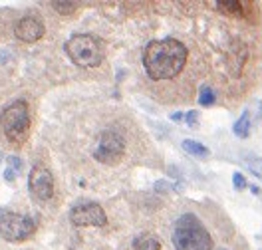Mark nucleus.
Returning <instances> with one entry per match:
<instances>
[{
	"instance_id": "2",
	"label": "nucleus",
	"mask_w": 262,
	"mask_h": 250,
	"mask_svg": "<svg viewBox=\"0 0 262 250\" xmlns=\"http://www.w3.org/2000/svg\"><path fill=\"white\" fill-rule=\"evenodd\" d=\"M175 250H210L212 238L205 224L191 212L179 216L173 228Z\"/></svg>"
},
{
	"instance_id": "8",
	"label": "nucleus",
	"mask_w": 262,
	"mask_h": 250,
	"mask_svg": "<svg viewBox=\"0 0 262 250\" xmlns=\"http://www.w3.org/2000/svg\"><path fill=\"white\" fill-rule=\"evenodd\" d=\"M28 189H30V195L36 200H48L52 199L54 195V177L52 173L42 167V165H36L32 167L30 175H28Z\"/></svg>"
},
{
	"instance_id": "19",
	"label": "nucleus",
	"mask_w": 262,
	"mask_h": 250,
	"mask_svg": "<svg viewBox=\"0 0 262 250\" xmlns=\"http://www.w3.org/2000/svg\"><path fill=\"white\" fill-rule=\"evenodd\" d=\"M183 115H185V113H173L171 117H173V121H177V123H179V121H183Z\"/></svg>"
},
{
	"instance_id": "6",
	"label": "nucleus",
	"mask_w": 262,
	"mask_h": 250,
	"mask_svg": "<svg viewBox=\"0 0 262 250\" xmlns=\"http://www.w3.org/2000/svg\"><path fill=\"white\" fill-rule=\"evenodd\" d=\"M123 149H125V143H123L121 135H117L115 131H105L100 137L94 157L104 165H115L123 157Z\"/></svg>"
},
{
	"instance_id": "10",
	"label": "nucleus",
	"mask_w": 262,
	"mask_h": 250,
	"mask_svg": "<svg viewBox=\"0 0 262 250\" xmlns=\"http://www.w3.org/2000/svg\"><path fill=\"white\" fill-rule=\"evenodd\" d=\"M232 131H234V135L240 137V139L248 137V133H250V113H248V111H242V115H240V117L236 119V123L232 125Z\"/></svg>"
},
{
	"instance_id": "5",
	"label": "nucleus",
	"mask_w": 262,
	"mask_h": 250,
	"mask_svg": "<svg viewBox=\"0 0 262 250\" xmlns=\"http://www.w3.org/2000/svg\"><path fill=\"white\" fill-rule=\"evenodd\" d=\"M36 230V222L28 214L0 210V238L8 242H22Z\"/></svg>"
},
{
	"instance_id": "11",
	"label": "nucleus",
	"mask_w": 262,
	"mask_h": 250,
	"mask_svg": "<svg viewBox=\"0 0 262 250\" xmlns=\"http://www.w3.org/2000/svg\"><path fill=\"white\" fill-rule=\"evenodd\" d=\"M133 248L135 250H161L159 240L153 234H139L133 240Z\"/></svg>"
},
{
	"instance_id": "17",
	"label": "nucleus",
	"mask_w": 262,
	"mask_h": 250,
	"mask_svg": "<svg viewBox=\"0 0 262 250\" xmlns=\"http://www.w3.org/2000/svg\"><path fill=\"white\" fill-rule=\"evenodd\" d=\"M183 121L187 123V125H191V127H195L197 125V121H199V111H187L185 115H183Z\"/></svg>"
},
{
	"instance_id": "13",
	"label": "nucleus",
	"mask_w": 262,
	"mask_h": 250,
	"mask_svg": "<svg viewBox=\"0 0 262 250\" xmlns=\"http://www.w3.org/2000/svg\"><path fill=\"white\" fill-rule=\"evenodd\" d=\"M244 163H246L248 171H250L256 179H260L262 181V157H246Z\"/></svg>"
},
{
	"instance_id": "3",
	"label": "nucleus",
	"mask_w": 262,
	"mask_h": 250,
	"mask_svg": "<svg viewBox=\"0 0 262 250\" xmlns=\"http://www.w3.org/2000/svg\"><path fill=\"white\" fill-rule=\"evenodd\" d=\"M66 54L80 68H96L104 62V42L94 34H76L66 42Z\"/></svg>"
},
{
	"instance_id": "16",
	"label": "nucleus",
	"mask_w": 262,
	"mask_h": 250,
	"mask_svg": "<svg viewBox=\"0 0 262 250\" xmlns=\"http://www.w3.org/2000/svg\"><path fill=\"white\" fill-rule=\"evenodd\" d=\"M6 163H8V169H10L12 173H16V175H20V171H22V161H20L18 157H14V155H10V157L6 159Z\"/></svg>"
},
{
	"instance_id": "18",
	"label": "nucleus",
	"mask_w": 262,
	"mask_h": 250,
	"mask_svg": "<svg viewBox=\"0 0 262 250\" xmlns=\"http://www.w3.org/2000/svg\"><path fill=\"white\" fill-rule=\"evenodd\" d=\"M232 181H234V189H236V191L246 189V181H244V177H242L240 173H234V175H232Z\"/></svg>"
},
{
	"instance_id": "14",
	"label": "nucleus",
	"mask_w": 262,
	"mask_h": 250,
	"mask_svg": "<svg viewBox=\"0 0 262 250\" xmlns=\"http://www.w3.org/2000/svg\"><path fill=\"white\" fill-rule=\"evenodd\" d=\"M199 103L205 105V107H210L214 103V92L210 90L209 86H203L201 92H199Z\"/></svg>"
},
{
	"instance_id": "20",
	"label": "nucleus",
	"mask_w": 262,
	"mask_h": 250,
	"mask_svg": "<svg viewBox=\"0 0 262 250\" xmlns=\"http://www.w3.org/2000/svg\"><path fill=\"white\" fill-rule=\"evenodd\" d=\"M0 161H2V155H0Z\"/></svg>"
},
{
	"instance_id": "1",
	"label": "nucleus",
	"mask_w": 262,
	"mask_h": 250,
	"mask_svg": "<svg viewBox=\"0 0 262 250\" xmlns=\"http://www.w3.org/2000/svg\"><path fill=\"white\" fill-rule=\"evenodd\" d=\"M187 62V48L179 40L165 38L147 44L143 54V66L151 80L163 82L175 78Z\"/></svg>"
},
{
	"instance_id": "7",
	"label": "nucleus",
	"mask_w": 262,
	"mask_h": 250,
	"mask_svg": "<svg viewBox=\"0 0 262 250\" xmlns=\"http://www.w3.org/2000/svg\"><path fill=\"white\" fill-rule=\"evenodd\" d=\"M70 220L76 226H105L107 216L98 202H80L72 208Z\"/></svg>"
},
{
	"instance_id": "15",
	"label": "nucleus",
	"mask_w": 262,
	"mask_h": 250,
	"mask_svg": "<svg viewBox=\"0 0 262 250\" xmlns=\"http://www.w3.org/2000/svg\"><path fill=\"white\" fill-rule=\"evenodd\" d=\"M52 6L58 12H62V14H72V12H76V4H74V2H52Z\"/></svg>"
},
{
	"instance_id": "9",
	"label": "nucleus",
	"mask_w": 262,
	"mask_h": 250,
	"mask_svg": "<svg viewBox=\"0 0 262 250\" xmlns=\"http://www.w3.org/2000/svg\"><path fill=\"white\" fill-rule=\"evenodd\" d=\"M14 34L22 42H36V40H40L44 36V24L34 16H26V18L16 22Z\"/></svg>"
},
{
	"instance_id": "4",
	"label": "nucleus",
	"mask_w": 262,
	"mask_h": 250,
	"mask_svg": "<svg viewBox=\"0 0 262 250\" xmlns=\"http://www.w3.org/2000/svg\"><path fill=\"white\" fill-rule=\"evenodd\" d=\"M0 127L8 141L14 145H20L28 137V127H30V115H28V105L26 101H14L8 105L2 115H0Z\"/></svg>"
},
{
	"instance_id": "12",
	"label": "nucleus",
	"mask_w": 262,
	"mask_h": 250,
	"mask_svg": "<svg viewBox=\"0 0 262 250\" xmlns=\"http://www.w3.org/2000/svg\"><path fill=\"white\" fill-rule=\"evenodd\" d=\"M183 149L187 151L189 155H193V157H199V159L209 157V149H207L203 143L193 141V139H185V141H183Z\"/></svg>"
}]
</instances>
